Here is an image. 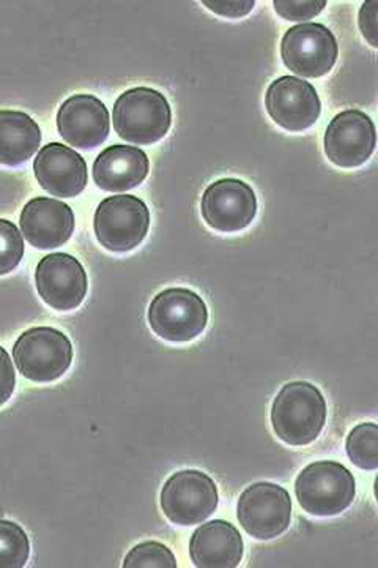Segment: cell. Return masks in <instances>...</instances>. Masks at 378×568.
Returning a JSON list of instances; mask_svg holds the SVG:
<instances>
[{"instance_id":"obj_24","label":"cell","mask_w":378,"mask_h":568,"mask_svg":"<svg viewBox=\"0 0 378 568\" xmlns=\"http://www.w3.org/2000/svg\"><path fill=\"white\" fill-rule=\"evenodd\" d=\"M327 7L325 0H309V2H302V0H276L275 10L280 14L284 20L289 21H306L310 18L317 17Z\"/></svg>"},{"instance_id":"obj_10","label":"cell","mask_w":378,"mask_h":568,"mask_svg":"<svg viewBox=\"0 0 378 568\" xmlns=\"http://www.w3.org/2000/svg\"><path fill=\"white\" fill-rule=\"evenodd\" d=\"M202 216L212 230L238 233L246 230L257 215V197L248 183L223 179L205 190L201 203Z\"/></svg>"},{"instance_id":"obj_15","label":"cell","mask_w":378,"mask_h":568,"mask_svg":"<svg viewBox=\"0 0 378 568\" xmlns=\"http://www.w3.org/2000/svg\"><path fill=\"white\" fill-rule=\"evenodd\" d=\"M37 181L52 196L74 197L88 185V163L80 153L52 142L44 145L33 162Z\"/></svg>"},{"instance_id":"obj_2","label":"cell","mask_w":378,"mask_h":568,"mask_svg":"<svg viewBox=\"0 0 378 568\" xmlns=\"http://www.w3.org/2000/svg\"><path fill=\"white\" fill-rule=\"evenodd\" d=\"M112 121L122 140L150 145L170 132L172 111L166 97L155 89H130L115 102Z\"/></svg>"},{"instance_id":"obj_22","label":"cell","mask_w":378,"mask_h":568,"mask_svg":"<svg viewBox=\"0 0 378 568\" xmlns=\"http://www.w3.org/2000/svg\"><path fill=\"white\" fill-rule=\"evenodd\" d=\"M125 568H177V560L166 545L144 541L129 552L123 562Z\"/></svg>"},{"instance_id":"obj_6","label":"cell","mask_w":378,"mask_h":568,"mask_svg":"<svg viewBox=\"0 0 378 568\" xmlns=\"http://www.w3.org/2000/svg\"><path fill=\"white\" fill-rule=\"evenodd\" d=\"M149 323L152 331L166 342H191L207 327V305L201 295L186 287H171L153 298Z\"/></svg>"},{"instance_id":"obj_25","label":"cell","mask_w":378,"mask_h":568,"mask_svg":"<svg viewBox=\"0 0 378 568\" xmlns=\"http://www.w3.org/2000/svg\"><path fill=\"white\" fill-rule=\"evenodd\" d=\"M17 387V373L9 353L0 346V406L6 405Z\"/></svg>"},{"instance_id":"obj_27","label":"cell","mask_w":378,"mask_h":568,"mask_svg":"<svg viewBox=\"0 0 378 568\" xmlns=\"http://www.w3.org/2000/svg\"><path fill=\"white\" fill-rule=\"evenodd\" d=\"M377 2L362 3L359 11V28L362 36L369 41L370 47L377 48Z\"/></svg>"},{"instance_id":"obj_14","label":"cell","mask_w":378,"mask_h":568,"mask_svg":"<svg viewBox=\"0 0 378 568\" xmlns=\"http://www.w3.org/2000/svg\"><path fill=\"white\" fill-rule=\"evenodd\" d=\"M58 129L63 141L76 149L99 148L110 136V111L88 93L70 97L58 112Z\"/></svg>"},{"instance_id":"obj_9","label":"cell","mask_w":378,"mask_h":568,"mask_svg":"<svg viewBox=\"0 0 378 568\" xmlns=\"http://www.w3.org/2000/svg\"><path fill=\"white\" fill-rule=\"evenodd\" d=\"M237 517L242 528L257 540H272L290 526L292 500L287 489L259 481L239 496Z\"/></svg>"},{"instance_id":"obj_18","label":"cell","mask_w":378,"mask_h":568,"mask_svg":"<svg viewBox=\"0 0 378 568\" xmlns=\"http://www.w3.org/2000/svg\"><path fill=\"white\" fill-rule=\"evenodd\" d=\"M149 170L147 153L133 145L115 144L104 149L93 163V181L104 192H129L145 181Z\"/></svg>"},{"instance_id":"obj_3","label":"cell","mask_w":378,"mask_h":568,"mask_svg":"<svg viewBox=\"0 0 378 568\" xmlns=\"http://www.w3.org/2000/svg\"><path fill=\"white\" fill-rule=\"evenodd\" d=\"M295 495L303 510L314 517H335L354 503V474L338 462H316L299 473Z\"/></svg>"},{"instance_id":"obj_13","label":"cell","mask_w":378,"mask_h":568,"mask_svg":"<svg viewBox=\"0 0 378 568\" xmlns=\"http://www.w3.org/2000/svg\"><path fill=\"white\" fill-rule=\"evenodd\" d=\"M265 103L269 118L287 132H305L320 118L319 93L299 78L283 77L272 82Z\"/></svg>"},{"instance_id":"obj_17","label":"cell","mask_w":378,"mask_h":568,"mask_svg":"<svg viewBox=\"0 0 378 568\" xmlns=\"http://www.w3.org/2000/svg\"><path fill=\"white\" fill-rule=\"evenodd\" d=\"M245 552L242 534L223 519L205 523L191 537L190 555L200 568L238 567Z\"/></svg>"},{"instance_id":"obj_20","label":"cell","mask_w":378,"mask_h":568,"mask_svg":"<svg viewBox=\"0 0 378 568\" xmlns=\"http://www.w3.org/2000/svg\"><path fill=\"white\" fill-rule=\"evenodd\" d=\"M347 455L359 469L374 470L378 467V426L361 424L351 429L346 444Z\"/></svg>"},{"instance_id":"obj_4","label":"cell","mask_w":378,"mask_h":568,"mask_svg":"<svg viewBox=\"0 0 378 568\" xmlns=\"http://www.w3.org/2000/svg\"><path fill=\"white\" fill-rule=\"evenodd\" d=\"M13 358L25 379L52 383L69 372L73 346L69 336L55 328H30L14 343Z\"/></svg>"},{"instance_id":"obj_19","label":"cell","mask_w":378,"mask_h":568,"mask_svg":"<svg viewBox=\"0 0 378 568\" xmlns=\"http://www.w3.org/2000/svg\"><path fill=\"white\" fill-rule=\"evenodd\" d=\"M39 123L21 111H0V164L20 166L39 151Z\"/></svg>"},{"instance_id":"obj_26","label":"cell","mask_w":378,"mask_h":568,"mask_svg":"<svg viewBox=\"0 0 378 568\" xmlns=\"http://www.w3.org/2000/svg\"><path fill=\"white\" fill-rule=\"evenodd\" d=\"M204 6L213 13L221 14L224 18H242L253 11L256 2L248 0V2H212V0H204Z\"/></svg>"},{"instance_id":"obj_5","label":"cell","mask_w":378,"mask_h":568,"mask_svg":"<svg viewBox=\"0 0 378 568\" xmlns=\"http://www.w3.org/2000/svg\"><path fill=\"white\" fill-rule=\"evenodd\" d=\"M150 227V212L144 201L131 194H118L101 201L93 219V230L101 246L126 253L144 242Z\"/></svg>"},{"instance_id":"obj_21","label":"cell","mask_w":378,"mask_h":568,"mask_svg":"<svg viewBox=\"0 0 378 568\" xmlns=\"http://www.w3.org/2000/svg\"><path fill=\"white\" fill-rule=\"evenodd\" d=\"M30 544L20 525L0 519V568H21L28 564Z\"/></svg>"},{"instance_id":"obj_23","label":"cell","mask_w":378,"mask_h":568,"mask_svg":"<svg viewBox=\"0 0 378 568\" xmlns=\"http://www.w3.org/2000/svg\"><path fill=\"white\" fill-rule=\"evenodd\" d=\"M24 256V239L9 220H0V275L10 274Z\"/></svg>"},{"instance_id":"obj_11","label":"cell","mask_w":378,"mask_h":568,"mask_svg":"<svg viewBox=\"0 0 378 568\" xmlns=\"http://www.w3.org/2000/svg\"><path fill=\"white\" fill-rule=\"evenodd\" d=\"M324 144L329 162L336 166H362L376 151V125L362 111H343L329 122Z\"/></svg>"},{"instance_id":"obj_8","label":"cell","mask_w":378,"mask_h":568,"mask_svg":"<svg viewBox=\"0 0 378 568\" xmlns=\"http://www.w3.org/2000/svg\"><path fill=\"white\" fill-rule=\"evenodd\" d=\"M338 40L327 26L303 22L286 32L280 43L284 65L303 78H321L338 61Z\"/></svg>"},{"instance_id":"obj_16","label":"cell","mask_w":378,"mask_h":568,"mask_svg":"<svg viewBox=\"0 0 378 568\" xmlns=\"http://www.w3.org/2000/svg\"><path fill=\"white\" fill-rule=\"evenodd\" d=\"M20 224L30 245L40 250L58 248L73 235L74 213L62 201L35 197L22 209Z\"/></svg>"},{"instance_id":"obj_12","label":"cell","mask_w":378,"mask_h":568,"mask_svg":"<svg viewBox=\"0 0 378 568\" xmlns=\"http://www.w3.org/2000/svg\"><path fill=\"white\" fill-rule=\"evenodd\" d=\"M37 291L44 304L59 312L76 310L88 294V274L76 257L52 253L40 261L35 272Z\"/></svg>"},{"instance_id":"obj_7","label":"cell","mask_w":378,"mask_h":568,"mask_svg":"<svg viewBox=\"0 0 378 568\" xmlns=\"http://www.w3.org/2000/svg\"><path fill=\"white\" fill-rule=\"evenodd\" d=\"M218 507V488L201 470H180L164 484L161 508L178 526L201 525Z\"/></svg>"},{"instance_id":"obj_1","label":"cell","mask_w":378,"mask_h":568,"mask_svg":"<svg viewBox=\"0 0 378 568\" xmlns=\"http://www.w3.org/2000/svg\"><path fill=\"white\" fill-rule=\"evenodd\" d=\"M327 424V402L319 388L309 383L286 384L272 407V425L283 443L308 446Z\"/></svg>"}]
</instances>
